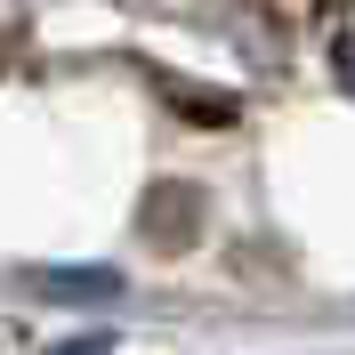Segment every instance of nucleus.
Returning <instances> with one entry per match:
<instances>
[{
	"label": "nucleus",
	"mask_w": 355,
	"mask_h": 355,
	"mask_svg": "<svg viewBox=\"0 0 355 355\" xmlns=\"http://www.w3.org/2000/svg\"><path fill=\"white\" fill-rule=\"evenodd\" d=\"M49 355H113L105 331H89V339H65V347H49Z\"/></svg>",
	"instance_id": "obj_1"
}]
</instances>
